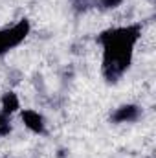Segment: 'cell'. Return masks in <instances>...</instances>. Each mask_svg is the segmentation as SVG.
Wrapping results in <instances>:
<instances>
[{
    "label": "cell",
    "instance_id": "2",
    "mask_svg": "<svg viewBox=\"0 0 156 158\" xmlns=\"http://www.w3.org/2000/svg\"><path fill=\"white\" fill-rule=\"evenodd\" d=\"M30 30H31V26H30V20H26V19L18 20L11 28L0 30V57L6 55L7 52H11L13 48H17L20 42H24V39L30 35Z\"/></svg>",
    "mask_w": 156,
    "mask_h": 158
},
{
    "label": "cell",
    "instance_id": "4",
    "mask_svg": "<svg viewBox=\"0 0 156 158\" xmlns=\"http://www.w3.org/2000/svg\"><path fill=\"white\" fill-rule=\"evenodd\" d=\"M142 116V109L138 105H123L116 109V112L110 116V119L114 123H132V121H138Z\"/></svg>",
    "mask_w": 156,
    "mask_h": 158
},
{
    "label": "cell",
    "instance_id": "7",
    "mask_svg": "<svg viewBox=\"0 0 156 158\" xmlns=\"http://www.w3.org/2000/svg\"><path fill=\"white\" fill-rule=\"evenodd\" d=\"M121 2H123V0H99L97 6H99L101 9H116L117 6H121Z\"/></svg>",
    "mask_w": 156,
    "mask_h": 158
},
{
    "label": "cell",
    "instance_id": "6",
    "mask_svg": "<svg viewBox=\"0 0 156 158\" xmlns=\"http://www.w3.org/2000/svg\"><path fill=\"white\" fill-rule=\"evenodd\" d=\"M11 132V123H9V116L0 112V136H7Z\"/></svg>",
    "mask_w": 156,
    "mask_h": 158
},
{
    "label": "cell",
    "instance_id": "5",
    "mask_svg": "<svg viewBox=\"0 0 156 158\" xmlns=\"http://www.w3.org/2000/svg\"><path fill=\"white\" fill-rule=\"evenodd\" d=\"M18 109H20V101H18L17 94L15 92H6L2 96V112L9 116V114L17 112Z\"/></svg>",
    "mask_w": 156,
    "mask_h": 158
},
{
    "label": "cell",
    "instance_id": "1",
    "mask_svg": "<svg viewBox=\"0 0 156 158\" xmlns=\"http://www.w3.org/2000/svg\"><path fill=\"white\" fill-rule=\"evenodd\" d=\"M142 35L140 24L121 26V28H110L99 33L97 42L103 48V77L109 83H116L117 79L130 68L134 48Z\"/></svg>",
    "mask_w": 156,
    "mask_h": 158
},
{
    "label": "cell",
    "instance_id": "3",
    "mask_svg": "<svg viewBox=\"0 0 156 158\" xmlns=\"http://www.w3.org/2000/svg\"><path fill=\"white\" fill-rule=\"evenodd\" d=\"M20 118H22L24 125H26L31 132H35V134H46V123H44V118L40 116L37 110L26 109V110H22Z\"/></svg>",
    "mask_w": 156,
    "mask_h": 158
}]
</instances>
